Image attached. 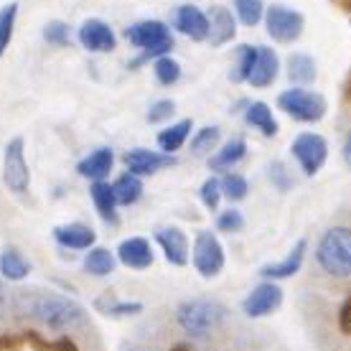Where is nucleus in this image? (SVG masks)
I'll return each mask as SVG.
<instances>
[{
    "label": "nucleus",
    "instance_id": "obj_32",
    "mask_svg": "<svg viewBox=\"0 0 351 351\" xmlns=\"http://www.w3.org/2000/svg\"><path fill=\"white\" fill-rule=\"evenodd\" d=\"M219 186L221 196L229 204H237L242 199H247V191H250V181L242 173H237V171H224V176L219 178Z\"/></svg>",
    "mask_w": 351,
    "mask_h": 351
},
{
    "label": "nucleus",
    "instance_id": "obj_24",
    "mask_svg": "<svg viewBox=\"0 0 351 351\" xmlns=\"http://www.w3.org/2000/svg\"><path fill=\"white\" fill-rule=\"evenodd\" d=\"M191 130H193L191 117H184V120H178V123L166 125V128L158 132V138H156V143H158V150H163V153H168V156L178 153V150L189 143V138H191Z\"/></svg>",
    "mask_w": 351,
    "mask_h": 351
},
{
    "label": "nucleus",
    "instance_id": "obj_5",
    "mask_svg": "<svg viewBox=\"0 0 351 351\" xmlns=\"http://www.w3.org/2000/svg\"><path fill=\"white\" fill-rule=\"evenodd\" d=\"M278 110H282L295 123L313 125L326 117L328 102L321 92H313L308 87H290L278 95Z\"/></svg>",
    "mask_w": 351,
    "mask_h": 351
},
{
    "label": "nucleus",
    "instance_id": "obj_43",
    "mask_svg": "<svg viewBox=\"0 0 351 351\" xmlns=\"http://www.w3.org/2000/svg\"><path fill=\"white\" fill-rule=\"evenodd\" d=\"M128 351H138V349H128Z\"/></svg>",
    "mask_w": 351,
    "mask_h": 351
},
{
    "label": "nucleus",
    "instance_id": "obj_40",
    "mask_svg": "<svg viewBox=\"0 0 351 351\" xmlns=\"http://www.w3.org/2000/svg\"><path fill=\"white\" fill-rule=\"evenodd\" d=\"M270 181L275 189H280V191H288L290 184H293V178H290L288 168L282 160H272L270 163Z\"/></svg>",
    "mask_w": 351,
    "mask_h": 351
},
{
    "label": "nucleus",
    "instance_id": "obj_20",
    "mask_svg": "<svg viewBox=\"0 0 351 351\" xmlns=\"http://www.w3.org/2000/svg\"><path fill=\"white\" fill-rule=\"evenodd\" d=\"M114 168V150L112 148H95L89 156L77 163V173L87 181H105Z\"/></svg>",
    "mask_w": 351,
    "mask_h": 351
},
{
    "label": "nucleus",
    "instance_id": "obj_21",
    "mask_svg": "<svg viewBox=\"0 0 351 351\" xmlns=\"http://www.w3.org/2000/svg\"><path fill=\"white\" fill-rule=\"evenodd\" d=\"M247 158V141L242 135L229 138L227 143H221L219 148L209 156V168L211 171H232Z\"/></svg>",
    "mask_w": 351,
    "mask_h": 351
},
{
    "label": "nucleus",
    "instance_id": "obj_34",
    "mask_svg": "<svg viewBox=\"0 0 351 351\" xmlns=\"http://www.w3.org/2000/svg\"><path fill=\"white\" fill-rule=\"evenodd\" d=\"M16 18H18V3H8V5L0 8V56L8 51L10 41H13Z\"/></svg>",
    "mask_w": 351,
    "mask_h": 351
},
{
    "label": "nucleus",
    "instance_id": "obj_16",
    "mask_svg": "<svg viewBox=\"0 0 351 351\" xmlns=\"http://www.w3.org/2000/svg\"><path fill=\"white\" fill-rule=\"evenodd\" d=\"M117 263H123L130 270H148L156 255H153V245L145 237H128L123 239L117 250H114Z\"/></svg>",
    "mask_w": 351,
    "mask_h": 351
},
{
    "label": "nucleus",
    "instance_id": "obj_8",
    "mask_svg": "<svg viewBox=\"0 0 351 351\" xmlns=\"http://www.w3.org/2000/svg\"><path fill=\"white\" fill-rule=\"evenodd\" d=\"M3 181L10 193L26 196L31 189V168L26 163V141L16 135L3 150Z\"/></svg>",
    "mask_w": 351,
    "mask_h": 351
},
{
    "label": "nucleus",
    "instance_id": "obj_11",
    "mask_svg": "<svg viewBox=\"0 0 351 351\" xmlns=\"http://www.w3.org/2000/svg\"><path fill=\"white\" fill-rule=\"evenodd\" d=\"M282 306V288L275 280H263L250 290L242 300V313L247 318H265Z\"/></svg>",
    "mask_w": 351,
    "mask_h": 351
},
{
    "label": "nucleus",
    "instance_id": "obj_15",
    "mask_svg": "<svg viewBox=\"0 0 351 351\" xmlns=\"http://www.w3.org/2000/svg\"><path fill=\"white\" fill-rule=\"evenodd\" d=\"M53 242L69 252H87L89 247L97 245V234L84 221H69L53 227Z\"/></svg>",
    "mask_w": 351,
    "mask_h": 351
},
{
    "label": "nucleus",
    "instance_id": "obj_31",
    "mask_svg": "<svg viewBox=\"0 0 351 351\" xmlns=\"http://www.w3.org/2000/svg\"><path fill=\"white\" fill-rule=\"evenodd\" d=\"M265 8V0H232V13L247 28H255L263 21Z\"/></svg>",
    "mask_w": 351,
    "mask_h": 351
},
{
    "label": "nucleus",
    "instance_id": "obj_9",
    "mask_svg": "<svg viewBox=\"0 0 351 351\" xmlns=\"http://www.w3.org/2000/svg\"><path fill=\"white\" fill-rule=\"evenodd\" d=\"M290 156L303 176H316L328 160V141L321 132H300L290 143Z\"/></svg>",
    "mask_w": 351,
    "mask_h": 351
},
{
    "label": "nucleus",
    "instance_id": "obj_41",
    "mask_svg": "<svg viewBox=\"0 0 351 351\" xmlns=\"http://www.w3.org/2000/svg\"><path fill=\"white\" fill-rule=\"evenodd\" d=\"M8 316V293H5V285L0 280V324Z\"/></svg>",
    "mask_w": 351,
    "mask_h": 351
},
{
    "label": "nucleus",
    "instance_id": "obj_38",
    "mask_svg": "<svg viewBox=\"0 0 351 351\" xmlns=\"http://www.w3.org/2000/svg\"><path fill=\"white\" fill-rule=\"evenodd\" d=\"M217 229H219V232H227V234H237V232H242V229H245V217H242V211L234 209V206L219 211V217H217Z\"/></svg>",
    "mask_w": 351,
    "mask_h": 351
},
{
    "label": "nucleus",
    "instance_id": "obj_33",
    "mask_svg": "<svg viewBox=\"0 0 351 351\" xmlns=\"http://www.w3.org/2000/svg\"><path fill=\"white\" fill-rule=\"evenodd\" d=\"M153 74H156L158 84L173 87L176 82L181 80V64L176 62L171 53H163L158 59H153Z\"/></svg>",
    "mask_w": 351,
    "mask_h": 351
},
{
    "label": "nucleus",
    "instance_id": "obj_6",
    "mask_svg": "<svg viewBox=\"0 0 351 351\" xmlns=\"http://www.w3.org/2000/svg\"><path fill=\"white\" fill-rule=\"evenodd\" d=\"M265 31L272 41L278 44H293L303 36V28H306V18L303 13L290 5H282V3H275V5H267L263 16Z\"/></svg>",
    "mask_w": 351,
    "mask_h": 351
},
{
    "label": "nucleus",
    "instance_id": "obj_7",
    "mask_svg": "<svg viewBox=\"0 0 351 351\" xmlns=\"http://www.w3.org/2000/svg\"><path fill=\"white\" fill-rule=\"evenodd\" d=\"M191 263L193 270L199 272L202 278H217L224 270L227 255H224V245L219 242V237L211 229H199L191 245Z\"/></svg>",
    "mask_w": 351,
    "mask_h": 351
},
{
    "label": "nucleus",
    "instance_id": "obj_29",
    "mask_svg": "<svg viewBox=\"0 0 351 351\" xmlns=\"http://www.w3.org/2000/svg\"><path fill=\"white\" fill-rule=\"evenodd\" d=\"M219 141H221L219 125H204V128H199L191 135L189 148H191V153L196 158H206V156H211L214 150L219 148Z\"/></svg>",
    "mask_w": 351,
    "mask_h": 351
},
{
    "label": "nucleus",
    "instance_id": "obj_12",
    "mask_svg": "<svg viewBox=\"0 0 351 351\" xmlns=\"http://www.w3.org/2000/svg\"><path fill=\"white\" fill-rule=\"evenodd\" d=\"M77 41L89 53H110L117 49V36H114L112 26L105 23L102 18H87L77 28Z\"/></svg>",
    "mask_w": 351,
    "mask_h": 351
},
{
    "label": "nucleus",
    "instance_id": "obj_10",
    "mask_svg": "<svg viewBox=\"0 0 351 351\" xmlns=\"http://www.w3.org/2000/svg\"><path fill=\"white\" fill-rule=\"evenodd\" d=\"M171 28H176L178 34L196 41V44H202L209 38V16L199 5L184 3V5H176L171 10Z\"/></svg>",
    "mask_w": 351,
    "mask_h": 351
},
{
    "label": "nucleus",
    "instance_id": "obj_26",
    "mask_svg": "<svg viewBox=\"0 0 351 351\" xmlns=\"http://www.w3.org/2000/svg\"><path fill=\"white\" fill-rule=\"evenodd\" d=\"M110 186H112V193L114 199H117V206H132V204H138L143 199V191H145L143 178L130 173V171L120 173Z\"/></svg>",
    "mask_w": 351,
    "mask_h": 351
},
{
    "label": "nucleus",
    "instance_id": "obj_3",
    "mask_svg": "<svg viewBox=\"0 0 351 351\" xmlns=\"http://www.w3.org/2000/svg\"><path fill=\"white\" fill-rule=\"evenodd\" d=\"M229 311L224 303L211 298H189L176 308V324L189 339H209L224 321H227Z\"/></svg>",
    "mask_w": 351,
    "mask_h": 351
},
{
    "label": "nucleus",
    "instance_id": "obj_37",
    "mask_svg": "<svg viewBox=\"0 0 351 351\" xmlns=\"http://www.w3.org/2000/svg\"><path fill=\"white\" fill-rule=\"evenodd\" d=\"M199 196H202V204L209 211L219 209V202L224 199V196H221L219 176H209V178H206V181L202 184V189H199Z\"/></svg>",
    "mask_w": 351,
    "mask_h": 351
},
{
    "label": "nucleus",
    "instance_id": "obj_13",
    "mask_svg": "<svg viewBox=\"0 0 351 351\" xmlns=\"http://www.w3.org/2000/svg\"><path fill=\"white\" fill-rule=\"evenodd\" d=\"M123 163H125V171H130V173L145 178V176H153V173H158V171H163V168L173 166L176 158L168 156V153H163V150L130 148L123 156Z\"/></svg>",
    "mask_w": 351,
    "mask_h": 351
},
{
    "label": "nucleus",
    "instance_id": "obj_28",
    "mask_svg": "<svg viewBox=\"0 0 351 351\" xmlns=\"http://www.w3.org/2000/svg\"><path fill=\"white\" fill-rule=\"evenodd\" d=\"M84 270L89 275H95V278H107V275H112L114 267H117V257H114L112 250H107V247H89L87 252H84Z\"/></svg>",
    "mask_w": 351,
    "mask_h": 351
},
{
    "label": "nucleus",
    "instance_id": "obj_25",
    "mask_svg": "<svg viewBox=\"0 0 351 351\" xmlns=\"http://www.w3.org/2000/svg\"><path fill=\"white\" fill-rule=\"evenodd\" d=\"M285 71H288V80L295 87H306L316 80V59L306 51H293L285 62Z\"/></svg>",
    "mask_w": 351,
    "mask_h": 351
},
{
    "label": "nucleus",
    "instance_id": "obj_4",
    "mask_svg": "<svg viewBox=\"0 0 351 351\" xmlns=\"http://www.w3.org/2000/svg\"><path fill=\"white\" fill-rule=\"evenodd\" d=\"M125 38L130 41V46H135L141 56L130 62V69H135L138 64L153 62L163 53L173 51V31L168 26L166 21H158V18H145V21H135L130 26L125 28Z\"/></svg>",
    "mask_w": 351,
    "mask_h": 351
},
{
    "label": "nucleus",
    "instance_id": "obj_2",
    "mask_svg": "<svg viewBox=\"0 0 351 351\" xmlns=\"http://www.w3.org/2000/svg\"><path fill=\"white\" fill-rule=\"evenodd\" d=\"M318 270L331 280H351V227L336 224L318 237L313 250Z\"/></svg>",
    "mask_w": 351,
    "mask_h": 351
},
{
    "label": "nucleus",
    "instance_id": "obj_42",
    "mask_svg": "<svg viewBox=\"0 0 351 351\" xmlns=\"http://www.w3.org/2000/svg\"><path fill=\"white\" fill-rule=\"evenodd\" d=\"M341 153H343V160H346V166H349V171H351V130L346 132V138H343Z\"/></svg>",
    "mask_w": 351,
    "mask_h": 351
},
{
    "label": "nucleus",
    "instance_id": "obj_23",
    "mask_svg": "<svg viewBox=\"0 0 351 351\" xmlns=\"http://www.w3.org/2000/svg\"><path fill=\"white\" fill-rule=\"evenodd\" d=\"M89 199H92L99 219L105 221V224H112L114 227L120 221V217H117V199H114L110 181H92L89 184Z\"/></svg>",
    "mask_w": 351,
    "mask_h": 351
},
{
    "label": "nucleus",
    "instance_id": "obj_35",
    "mask_svg": "<svg viewBox=\"0 0 351 351\" xmlns=\"http://www.w3.org/2000/svg\"><path fill=\"white\" fill-rule=\"evenodd\" d=\"M97 308H102V313L105 316H112V318H125V316H135V313H141L143 311V303L138 300H97Z\"/></svg>",
    "mask_w": 351,
    "mask_h": 351
},
{
    "label": "nucleus",
    "instance_id": "obj_39",
    "mask_svg": "<svg viewBox=\"0 0 351 351\" xmlns=\"http://www.w3.org/2000/svg\"><path fill=\"white\" fill-rule=\"evenodd\" d=\"M176 112V102L173 99H156L153 105H150L148 114H145V120H148L150 125H158V123H166V120H171Z\"/></svg>",
    "mask_w": 351,
    "mask_h": 351
},
{
    "label": "nucleus",
    "instance_id": "obj_17",
    "mask_svg": "<svg viewBox=\"0 0 351 351\" xmlns=\"http://www.w3.org/2000/svg\"><path fill=\"white\" fill-rule=\"evenodd\" d=\"M306 252H308V239L303 237L290 247V252L282 257L280 263H270V265H265V267H260V278H263V280H275V282L285 280V278H293V275L303 267V263H306Z\"/></svg>",
    "mask_w": 351,
    "mask_h": 351
},
{
    "label": "nucleus",
    "instance_id": "obj_30",
    "mask_svg": "<svg viewBox=\"0 0 351 351\" xmlns=\"http://www.w3.org/2000/svg\"><path fill=\"white\" fill-rule=\"evenodd\" d=\"M255 59H257V46L239 44L237 49H234V64H232V71H229V80L234 82V84L247 82L250 71L255 66Z\"/></svg>",
    "mask_w": 351,
    "mask_h": 351
},
{
    "label": "nucleus",
    "instance_id": "obj_22",
    "mask_svg": "<svg viewBox=\"0 0 351 351\" xmlns=\"http://www.w3.org/2000/svg\"><path fill=\"white\" fill-rule=\"evenodd\" d=\"M242 117H245V123L257 130L260 135L265 138H275L278 130H280V125L275 120V114H272V107L263 99H255V102H247V107L242 110Z\"/></svg>",
    "mask_w": 351,
    "mask_h": 351
},
{
    "label": "nucleus",
    "instance_id": "obj_1",
    "mask_svg": "<svg viewBox=\"0 0 351 351\" xmlns=\"http://www.w3.org/2000/svg\"><path fill=\"white\" fill-rule=\"evenodd\" d=\"M18 308L21 313L34 318L49 331H71L87 324V311L77 300L59 295V293H21L18 295Z\"/></svg>",
    "mask_w": 351,
    "mask_h": 351
},
{
    "label": "nucleus",
    "instance_id": "obj_36",
    "mask_svg": "<svg viewBox=\"0 0 351 351\" xmlns=\"http://www.w3.org/2000/svg\"><path fill=\"white\" fill-rule=\"evenodd\" d=\"M44 41L51 46H59V49H64V46L71 44V31L69 26L64 23V21H49L44 26Z\"/></svg>",
    "mask_w": 351,
    "mask_h": 351
},
{
    "label": "nucleus",
    "instance_id": "obj_19",
    "mask_svg": "<svg viewBox=\"0 0 351 351\" xmlns=\"http://www.w3.org/2000/svg\"><path fill=\"white\" fill-rule=\"evenodd\" d=\"M278 74H280V56H278V51L270 49V46H257V59L250 77H247V84L255 89H265L278 80Z\"/></svg>",
    "mask_w": 351,
    "mask_h": 351
},
{
    "label": "nucleus",
    "instance_id": "obj_27",
    "mask_svg": "<svg viewBox=\"0 0 351 351\" xmlns=\"http://www.w3.org/2000/svg\"><path fill=\"white\" fill-rule=\"evenodd\" d=\"M0 275L10 282H21L31 275V263L23 257L18 247H5L0 252Z\"/></svg>",
    "mask_w": 351,
    "mask_h": 351
},
{
    "label": "nucleus",
    "instance_id": "obj_18",
    "mask_svg": "<svg viewBox=\"0 0 351 351\" xmlns=\"http://www.w3.org/2000/svg\"><path fill=\"white\" fill-rule=\"evenodd\" d=\"M206 16H209V41L214 49H219V46H227L234 34H237V18L232 13V8L227 5H211L206 10Z\"/></svg>",
    "mask_w": 351,
    "mask_h": 351
},
{
    "label": "nucleus",
    "instance_id": "obj_14",
    "mask_svg": "<svg viewBox=\"0 0 351 351\" xmlns=\"http://www.w3.org/2000/svg\"><path fill=\"white\" fill-rule=\"evenodd\" d=\"M156 242H158L166 263H171L173 267L189 265V260H191V245H189V237H186L184 229L178 227L156 229Z\"/></svg>",
    "mask_w": 351,
    "mask_h": 351
}]
</instances>
